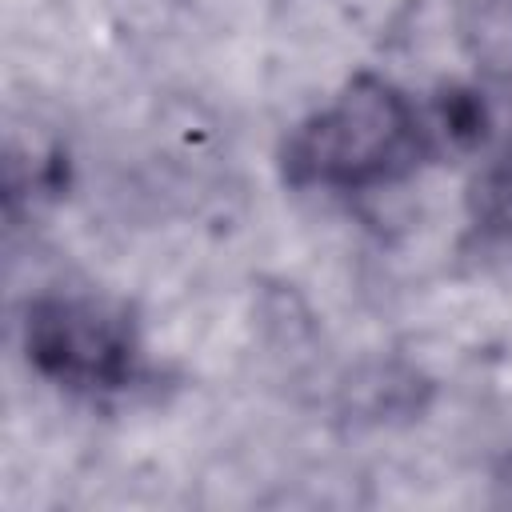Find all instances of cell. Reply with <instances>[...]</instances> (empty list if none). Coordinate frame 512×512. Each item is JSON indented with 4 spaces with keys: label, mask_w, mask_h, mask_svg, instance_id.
<instances>
[{
    "label": "cell",
    "mask_w": 512,
    "mask_h": 512,
    "mask_svg": "<svg viewBox=\"0 0 512 512\" xmlns=\"http://www.w3.org/2000/svg\"><path fill=\"white\" fill-rule=\"evenodd\" d=\"M424 148L428 128H420L412 100L380 76H356L288 136L280 168L292 188L356 192L408 176Z\"/></svg>",
    "instance_id": "obj_1"
},
{
    "label": "cell",
    "mask_w": 512,
    "mask_h": 512,
    "mask_svg": "<svg viewBox=\"0 0 512 512\" xmlns=\"http://www.w3.org/2000/svg\"><path fill=\"white\" fill-rule=\"evenodd\" d=\"M24 348L36 372L68 388L112 392L136 372L132 320L96 300L40 296L24 320Z\"/></svg>",
    "instance_id": "obj_2"
},
{
    "label": "cell",
    "mask_w": 512,
    "mask_h": 512,
    "mask_svg": "<svg viewBox=\"0 0 512 512\" xmlns=\"http://www.w3.org/2000/svg\"><path fill=\"white\" fill-rule=\"evenodd\" d=\"M472 216L492 236H512V148L496 156L472 184Z\"/></svg>",
    "instance_id": "obj_3"
},
{
    "label": "cell",
    "mask_w": 512,
    "mask_h": 512,
    "mask_svg": "<svg viewBox=\"0 0 512 512\" xmlns=\"http://www.w3.org/2000/svg\"><path fill=\"white\" fill-rule=\"evenodd\" d=\"M436 128L456 148H476L488 132V108L468 88H448L436 96Z\"/></svg>",
    "instance_id": "obj_4"
}]
</instances>
